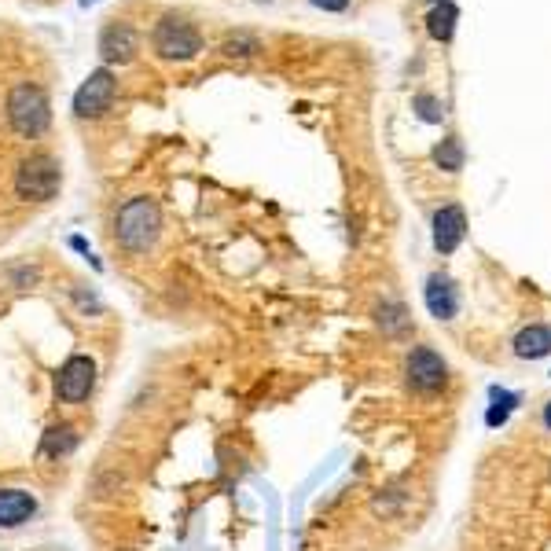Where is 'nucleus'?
<instances>
[{
	"mask_svg": "<svg viewBox=\"0 0 551 551\" xmlns=\"http://www.w3.org/2000/svg\"><path fill=\"white\" fill-rule=\"evenodd\" d=\"M162 239V206L151 195H133L114 214V243L125 254H147Z\"/></svg>",
	"mask_w": 551,
	"mask_h": 551,
	"instance_id": "obj_1",
	"label": "nucleus"
},
{
	"mask_svg": "<svg viewBox=\"0 0 551 551\" xmlns=\"http://www.w3.org/2000/svg\"><path fill=\"white\" fill-rule=\"evenodd\" d=\"M151 52L162 63H192L206 52V34L192 15L162 12L151 26Z\"/></svg>",
	"mask_w": 551,
	"mask_h": 551,
	"instance_id": "obj_2",
	"label": "nucleus"
},
{
	"mask_svg": "<svg viewBox=\"0 0 551 551\" xmlns=\"http://www.w3.org/2000/svg\"><path fill=\"white\" fill-rule=\"evenodd\" d=\"M4 122L23 140H41L52 125V100L37 81H15L4 96Z\"/></svg>",
	"mask_w": 551,
	"mask_h": 551,
	"instance_id": "obj_3",
	"label": "nucleus"
},
{
	"mask_svg": "<svg viewBox=\"0 0 551 551\" xmlns=\"http://www.w3.org/2000/svg\"><path fill=\"white\" fill-rule=\"evenodd\" d=\"M12 188L23 203H52L59 188H63V162L56 155H48V151H30L15 166Z\"/></svg>",
	"mask_w": 551,
	"mask_h": 551,
	"instance_id": "obj_4",
	"label": "nucleus"
},
{
	"mask_svg": "<svg viewBox=\"0 0 551 551\" xmlns=\"http://www.w3.org/2000/svg\"><path fill=\"white\" fill-rule=\"evenodd\" d=\"M114 96H118V74L111 67H96L74 92V118L96 122L114 107Z\"/></svg>",
	"mask_w": 551,
	"mask_h": 551,
	"instance_id": "obj_5",
	"label": "nucleus"
},
{
	"mask_svg": "<svg viewBox=\"0 0 551 551\" xmlns=\"http://www.w3.org/2000/svg\"><path fill=\"white\" fill-rule=\"evenodd\" d=\"M405 379L408 390H416L423 397H434L449 386V364L441 357L438 349L430 346H416L405 360Z\"/></svg>",
	"mask_w": 551,
	"mask_h": 551,
	"instance_id": "obj_6",
	"label": "nucleus"
},
{
	"mask_svg": "<svg viewBox=\"0 0 551 551\" xmlns=\"http://www.w3.org/2000/svg\"><path fill=\"white\" fill-rule=\"evenodd\" d=\"M96 390V360L89 353H74L56 372V397L63 405H81Z\"/></svg>",
	"mask_w": 551,
	"mask_h": 551,
	"instance_id": "obj_7",
	"label": "nucleus"
},
{
	"mask_svg": "<svg viewBox=\"0 0 551 551\" xmlns=\"http://www.w3.org/2000/svg\"><path fill=\"white\" fill-rule=\"evenodd\" d=\"M96 48H100L103 67H129L140 56V30L129 19H107Z\"/></svg>",
	"mask_w": 551,
	"mask_h": 551,
	"instance_id": "obj_8",
	"label": "nucleus"
},
{
	"mask_svg": "<svg viewBox=\"0 0 551 551\" xmlns=\"http://www.w3.org/2000/svg\"><path fill=\"white\" fill-rule=\"evenodd\" d=\"M463 236H467V217H463V206H441L438 214H434V247L441 254H452V250L460 247Z\"/></svg>",
	"mask_w": 551,
	"mask_h": 551,
	"instance_id": "obj_9",
	"label": "nucleus"
},
{
	"mask_svg": "<svg viewBox=\"0 0 551 551\" xmlns=\"http://www.w3.org/2000/svg\"><path fill=\"white\" fill-rule=\"evenodd\" d=\"M37 515V496L26 489H0V529H19Z\"/></svg>",
	"mask_w": 551,
	"mask_h": 551,
	"instance_id": "obj_10",
	"label": "nucleus"
},
{
	"mask_svg": "<svg viewBox=\"0 0 551 551\" xmlns=\"http://www.w3.org/2000/svg\"><path fill=\"white\" fill-rule=\"evenodd\" d=\"M427 309L430 316H438V320H452V316L460 313V294H456V283H452L449 276L434 272L427 280Z\"/></svg>",
	"mask_w": 551,
	"mask_h": 551,
	"instance_id": "obj_11",
	"label": "nucleus"
},
{
	"mask_svg": "<svg viewBox=\"0 0 551 551\" xmlns=\"http://www.w3.org/2000/svg\"><path fill=\"white\" fill-rule=\"evenodd\" d=\"M551 353V327L544 324H533V327H522L515 335V357L518 360H540Z\"/></svg>",
	"mask_w": 551,
	"mask_h": 551,
	"instance_id": "obj_12",
	"label": "nucleus"
},
{
	"mask_svg": "<svg viewBox=\"0 0 551 551\" xmlns=\"http://www.w3.org/2000/svg\"><path fill=\"white\" fill-rule=\"evenodd\" d=\"M74 449H78V430L70 427V423H56V427L45 430L41 456H48V460H67Z\"/></svg>",
	"mask_w": 551,
	"mask_h": 551,
	"instance_id": "obj_13",
	"label": "nucleus"
},
{
	"mask_svg": "<svg viewBox=\"0 0 551 551\" xmlns=\"http://www.w3.org/2000/svg\"><path fill=\"white\" fill-rule=\"evenodd\" d=\"M456 19H460V12H456V4H449V0H441L438 8L427 15V30L434 41H449L452 30H456Z\"/></svg>",
	"mask_w": 551,
	"mask_h": 551,
	"instance_id": "obj_14",
	"label": "nucleus"
},
{
	"mask_svg": "<svg viewBox=\"0 0 551 551\" xmlns=\"http://www.w3.org/2000/svg\"><path fill=\"white\" fill-rule=\"evenodd\" d=\"M379 327H383L386 335L405 338L408 327H412V320H408V313H405V305H397V302H383V305H379Z\"/></svg>",
	"mask_w": 551,
	"mask_h": 551,
	"instance_id": "obj_15",
	"label": "nucleus"
},
{
	"mask_svg": "<svg viewBox=\"0 0 551 551\" xmlns=\"http://www.w3.org/2000/svg\"><path fill=\"white\" fill-rule=\"evenodd\" d=\"M261 52V41L254 34H232L221 41V56L225 59H250Z\"/></svg>",
	"mask_w": 551,
	"mask_h": 551,
	"instance_id": "obj_16",
	"label": "nucleus"
},
{
	"mask_svg": "<svg viewBox=\"0 0 551 551\" xmlns=\"http://www.w3.org/2000/svg\"><path fill=\"white\" fill-rule=\"evenodd\" d=\"M493 408L485 412V423L489 427H500V423H507V416H511V408L518 405V397L515 394H507V390H500V386H493Z\"/></svg>",
	"mask_w": 551,
	"mask_h": 551,
	"instance_id": "obj_17",
	"label": "nucleus"
},
{
	"mask_svg": "<svg viewBox=\"0 0 551 551\" xmlns=\"http://www.w3.org/2000/svg\"><path fill=\"white\" fill-rule=\"evenodd\" d=\"M434 162H438L441 169H449V173H460L463 169V147L456 136H449V140H441V147L434 151Z\"/></svg>",
	"mask_w": 551,
	"mask_h": 551,
	"instance_id": "obj_18",
	"label": "nucleus"
},
{
	"mask_svg": "<svg viewBox=\"0 0 551 551\" xmlns=\"http://www.w3.org/2000/svg\"><path fill=\"white\" fill-rule=\"evenodd\" d=\"M416 111H419V118H423V122H441V103L434 100V96H427V92H423V96H416Z\"/></svg>",
	"mask_w": 551,
	"mask_h": 551,
	"instance_id": "obj_19",
	"label": "nucleus"
},
{
	"mask_svg": "<svg viewBox=\"0 0 551 551\" xmlns=\"http://www.w3.org/2000/svg\"><path fill=\"white\" fill-rule=\"evenodd\" d=\"M41 280V269H34V265H19V269H12V283L15 287H30V283Z\"/></svg>",
	"mask_w": 551,
	"mask_h": 551,
	"instance_id": "obj_20",
	"label": "nucleus"
},
{
	"mask_svg": "<svg viewBox=\"0 0 551 551\" xmlns=\"http://www.w3.org/2000/svg\"><path fill=\"white\" fill-rule=\"evenodd\" d=\"M316 8H324V12H346L349 0H313Z\"/></svg>",
	"mask_w": 551,
	"mask_h": 551,
	"instance_id": "obj_21",
	"label": "nucleus"
},
{
	"mask_svg": "<svg viewBox=\"0 0 551 551\" xmlns=\"http://www.w3.org/2000/svg\"><path fill=\"white\" fill-rule=\"evenodd\" d=\"M544 427H551V401H548V408H544Z\"/></svg>",
	"mask_w": 551,
	"mask_h": 551,
	"instance_id": "obj_22",
	"label": "nucleus"
},
{
	"mask_svg": "<svg viewBox=\"0 0 551 551\" xmlns=\"http://www.w3.org/2000/svg\"><path fill=\"white\" fill-rule=\"evenodd\" d=\"M258 4H269V0H258Z\"/></svg>",
	"mask_w": 551,
	"mask_h": 551,
	"instance_id": "obj_23",
	"label": "nucleus"
}]
</instances>
